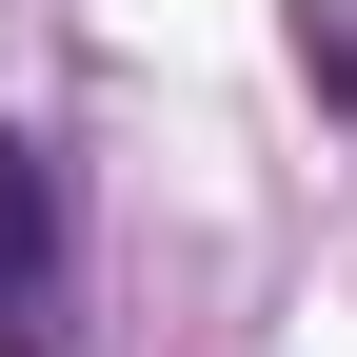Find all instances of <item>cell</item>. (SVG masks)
Listing matches in <instances>:
<instances>
[{
    "label": "cell",
    "mask_w": 357,
    "mask_h": 357,
    "mask_svg": "<svg viewBox=\"0 0 357 357\" xmlns=\"http://www.w3.org/2000/svg\"><path fill=\"white\" fill-rule=\"evenodd\" d=\"M60 278H79L60 139H20V119H0V357H60Z\"/></svg>",
    "instance_id": "6da1fadb"
}]
</instances>
